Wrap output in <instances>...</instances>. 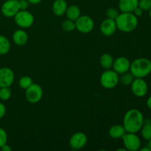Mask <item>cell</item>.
<instances>
[{
  "label": "cell",
  "mask_w": 151,
  "mask_h": 151,
  "mask_svg": "<svg viewBox=\"0 0 151 151\" xmlns=\"http://www.w3.org/2000/svg\"><path fill=\"white\" fill-rule=\"evenodd\" d=\"M102 86L106 89H112L115 88L119 83V75L111 69H105L100 78Z\"/></svg>",
  "instance_id": "4"
},
{
  "label": "cell",
  "mask_w": 151,
  "mask_h": 151,
  "mask_svg": "<svg viewBox=\"0 0 151 151\" xmlns=\"http://www.w3.org/2000/svg\"><path fill=\"white\" fill-rule=\"evenodd\" d=\"M15 1H19V0H15Z\"/></svg>",
  "instance_id": "39"
},
{
  "label": "cell",
  "mask_w": 151,
  "mask_h": 151,
  "mask_svg": "<svg viewBox=\"0 0 151 151\" xmlns=\"http://www.w3.org/2000/svg\"><path fill=\"white\" fill-rule=\"evenodd\" d=\"M7 134L4 129L0 128V148L4 145L7 144Z\"/></svg>",
  "instance_id": "29"
},
{
  "label": "cell",
  "mask_w": 151,
  "mask_h": 151,
  "mask_svg": "<svg viewBox=\"0 0 151 151\" xmlns=\"http://www.w3.org/2000/svg\"><path fill=\"white\" fill-rule=\"evenodd\" d=\"M66 18L70 20L75 21L81 16V9L78 6L75 5V4H72V5L69 6L66 9V11L65 13Z\"/></svg>",
  "instance_id": "19"
},
{
  "label": "cell",
  "mask_w": 151,
  "mask_h": 151,
  "mask_svg": "<svg viewBox=\"0 0 151 151\" xmlns=\"http://www.w3.org/2000/svg\"><path fill=\"white\" fill-rule=\"evenodd\" d=\"M122 142L126 150L137 151L139 150L141 147V139L135 133H128L122 137Z\"/></svg>",
  "instance_id": "6"
},
{
  "label": "cell",
  "mask_w": 151,
  "mask_h": 151,
  "mask_svg": "<svg viewBox=\"0 0 151 151\" xmlns=\"http://www.w3.org/2000/svg\"><path fill=\"white\" fill-rule=\"evenodd\" d=\"M94 22L90 16L83 15L81 16L75 21V27L81 33H89L93 30Z\"/></svg>",
  "instance_id": "8"
},
{
  "label": "cell",
  "mask_w": 151,
  "mask_h": 151,
  "mask_svg": "<svg viewBox=\"0 0 151 151\" xmlns=\"http://www.w3.org/2000/svg\"><path fill=\"white\" fill-rule=\"evenodd\" d=\"M19 4L20 10H27V8L29 7V4H30V3H29L27 0H19Z\"/></svg>",
  "instance_id": "30"
},
{
  "label": "cell",
  "mask_w": 151,
  "mask_h": 151,
  "mask_svg": "<svg viewBox=\"0 0 151 151\" xmlns=\"http://www.w3.org/2000/svg\"><path fill=\"white\" fill-rule=\"evenodd\" d=\"M88 139L83 132L75 133L69 139V146L72 150H80L83 148L86 145Z\"/></svg>",
  "instance_id": "11"
},
{
  "label": "cell",
  "mask_w": 151,
  "mask_h": 151,
  "mask_svg": "<svg viewBox=\"0 0 151 151\" xmlns=\"http://www.w3.org/2000/svg\"><path fill=\"white\" fill-rule=\"evenodd\" d=\"M146 104H147V108H148V109L151 111V96H150V97L147 98V102H146Z\"/></svg>",
  "instance_id": "34"
},
{
  "label": "cell",
  "mask_w": 151,
  "mask_h": 151,
  "mask_svg": "<svg viewBox=\"0 0 151 151\" xmlns=\"http://www.w3.org/2000/svg\"><path fill=\"white\" fill-rule=\"evenodd\" d=\"M130 72L135 78H144L151 73V60L146 58H139L131 63Z\"/></svg>",
  "instance_id": "3"
},
{
  "label": "cell",
  "mask_w": 151,
  "mask_h": 151,
  "mask_svg": "<svg viewBox=\"0 0 151 151\" xmlns=\"http://www.w3.org/2000/svg\"><path fill=\"white\" fill-rule=\"evenodd\" d=\"M11 97V91L9 87H1L0 88V100L7 101Z\"/></svg>",
  "instance_id": "26"
},
{
  "label": "cell",
  "mask_w": 151,
  "mask_h": 151,
  "mask_svg": "<svg viewBox=\"0 0 151 151\" xmlns=\"http://www.w3.org/2000/svg\"><path fill=\"white\" fill-rule=\"evenodd\" d=\"M115 22L118 29L124 32H130L138 26V18L133 13H122L118 15Z\"/></svg>",
  "instance_id": "2"
},
{
  "label": "cell",
  "mask_w": 151,
  "mask_h": 151,
  "mask_svg": "<svg viewBox=\"0 0 151 151\" xmlns=\"http://www.w3.org/2000/svg\"><path fill=\"white\" fill-rule=\"evenodd\" d=\"M13 41L16 45L24 46L27 43L28 35L24 29H17L13 34Z\"/></svg>",
  "instance_id": "17"
},
{
  "label": "cell",
  "mask_w": 151,
  "mask_h": 151,
  "mask_svg": "<svg viewBox=\"0 0 151 151\" xmlns=\"http://www.w3.org/2000/svg\"><path fill=\"white\" fill-rule=\"evenodd\" d=\"M131 88L133 94L138 97H145L148 91V86L144 78H134Z\"/></svg>",
  "instance_id": "9"
},
{
  "label": "cell",
  "mask_w": 151,
  "mask_h": 151,
  "mask_svg": "<svg viewBox=\"0 0 151 151\" xmlns=\"http://www.w3.org/2000/svg\"><path fill=\"white\" fill-rule=\"evenodd\" d=\"M114 60L111 55L104 53L100 58V64L104 69H110L113 66Z\"/></svg>",
  "instance_id": "21"
},
{
  "label": "cell",
  "mask_w": 151,
  "mask_h": 151,
  "mask_svg": "<svg viewBox=\"0 0 151 151\" xmlns=\"http://www.w3.org/2000/svg\"><path fill=\"white\" fill-rule=\"evenodd\" d=\"M134 77L132 74L130 72H125V73L122 74V76L119 78V83L122 84L123 86H131V84L132 83L133 81L134 80Z\"/></svg>",
  "instance_id": "23"
},
{
  "label": "cell",
  "mask_w": 151,
  "mask_h": 151,
  "mask_svg": "<svg viewBox=\"0 0 151 151\" xmlns=\"http://www.w3.org/2000/svg\"><path fill=\"white\" fill-rule=\"evenodd\" d=\"M0 149H1V150L2 151H11L12 150L11 147H10V145H7V144L4 145H3L2 147H1Z\"/></svg>",
  "instance_id": "33"
},
{
  "label": "cell",
  "mask_w": 151,
  "mask_h": 151,
  "mask_svg": "<svg viewBox=\"0 0 151 151\" xmlns=\"http://www.w3.org/2000/svg\"><path fill=\"white\" fill-rule=\"evenodd\" d=\"M147 146H148L149 147H150V150H151V139H150L148 140V145H147Z\"/></svg>",
  "instance_id": "37"
},
{
  "label": "cell",
  "mask_w": 151,
  "mask_h": 151,
  "mask_svg": "<svg viewBox=\"0 0 151 151\" xmlns=\"http://www.w3.org/2000/svg\"><path fill=\"white\" fill-rule=\"evenodd\" d=\"M32 83V78L28 76H23L19 79V86L22 89H27L29 86H30Z\"/></svg>",
  "instance_id": "24"
},
{
  "label": "cell",
  "mask_w": 151,
  "mask_h": 151,
  "mask_svg": "<svg viewBox=\"0 0 151 151\" xmlns=\"http://www.w3.org/2000/svg\"><path fill=\"white\" fill-rule=\"evenodd\" d=\"M143 13H144V11H143V10H142L139 7H137V8L134 10V12H133V13H134V14L135 15L137 18L140 17V16H142Z\"/></svg>",
  "instance_id": "32"
},
{
  "label": "cell",
  "mask_w": 151,
  "mask_h": 151,
  "mask_svg": "<svg viewBox=\"0 0 151 151\" xmlns=\"http://www.w3.org/2000/svg\"><path fill=\"white\" fill-rule=\"evenodd\" d=\"M43 97V89L40 85L32 83L25 89V98L29 103L35 104L38 103Z\"/></svg>",
  "instance_id": "7"
},
{
  "label": "cell",
  "mask_w": 151,
  "mask_h": 151,
  "mask_svg": "<svg viewBox=\"0 0 151 151\" xmlns=\"http://www.w3.org/2000/svg\"><path fill=\"white\" fill-rule=\"evenodd\" d=\"M119 14V11L116 8H114V7H109L106 10V16L109 19L115 20Z\"/></svg>",
  "instance_id": "28"
},
{
  "label": "cell",
  "mask_w": 151,
  "mask_h": 151,
  "mask_svg": "<svg viewBox=\"0 0 151 151\" xmlns=\"http://www.w3.org/2000/svg\"><path fill=\"white\" fill-rule=\"evenodd\" d=\"M20 10L19 1L7 0L2 4L1 7V13L5 17L13 18Z\"/></svg>",
  "instance_id": "10"
},
{
  "label": "cell",
  "mask_w": 151,
  "mask_h": 151,
  "mask_svg": "<svg viewBox=\"0 0 151 151\" xmlns=\"http://www.w3.org/2000/svg\"><path fill=\"white\" fill-rule=\"evenodd\" d=\"M149 16H150V18L151 19V9L149 10Z\"/></svg>",
  "instance_id": "38"
},
{
  "label": "cell",
  "mask_w": 151,
  "mask_h": 151,
  "mask_svg": "<svg viewBox=\"0 0 151 151\" xmlns=\"http://www.w3.org/2000/svg\"><path fill=\"white\" fill-rule=\"evenodd\" d=\"M141 135L144 139L148 141L151 139V119H144L142 126L140 129Z\"/></svg>",
  "instance_id": "20"
},
{
  "label": "cell",
  "mask_w": 151,
  "mask_h": 151,
  "mask_svg": "<svg viewBox=\"0 0 151 151\" xmlns=\"http://www.w3.org/2000/svg\"><path fill=\"white\" fill-rule=\"evenodd\" d=\"M126 134L125 128L123 125H112L109 130V137L112 139H122L125 134Z\"/></svg>",
  "instance_id": "18"
},
{
  "label": "cell",
  "mask_w": 151,
  "mask_h": 151,
  "mask_svg": "<svg viewBox=\"0 0 151 151\" xmlns=\"http://www.w3.org/2000/svg\"><path fill=\"white\" fill-rule=\"evenodd\" d=\"M139 150H141V151H151L150 149V147H149L148 146H147V147H142V148H141V147H140Z\"/></svg>",
  "instance_id": "36"
},
{
  "label": "cell",
  "mask_w": 151,
  "mask_h": 151,
  "mask_svg": "<svg viewBox=\"0 0 151 151\" xmlns=\"http://www.w3.org/2000/svg\"><path fill=\"white\" fill-rule=\"evenodd\" d=\"M116 29L117 27H116V22L114 19L107 18L103 20L100 24V31L105 36H111L116 32Z\"/></svg>",
  "instance_id": "14"
},
{
  "label": "cell",
  "mask_w": 151,
  "mask_h": 151,
  "mask_svg": "<svg viewBox=\"0 0 151 151\" xmlns=\"http://www.w3.org/2000/svg\"><path fill=\"white\" fill-rule=\"evenodd\" d=\"M139 0H119L118 7L122 13H133L138 7Z\"/></svg>",
  "instance_id": "15"
},
{
  "label": "cell",
  "mask_w": 151,
  "mask_h": 151,
  "mask_svg": "<svg viewBox=\"0 0 151 151\" xmlns=\"http://www.w3.org/2000/svg\"><path fill=\"white\" fill-rule=\"evenodd\" d=\"M14 72L10 68H0V88L10 87L14 81Z\"/></svg>",
  "instance_id": "13"
},
{
  "label": "cell",
  "mask_w": 151,
  "mask_h": 151,
  "mask_svg": "<svg viewBox=\"0 0 151 151\" xmlns=\"http://www.w3.org/2000/svg\"><path fill=\"white\" fill-rule=\"evenodd\" d=\"M62 28L66 32H72V31L75 30L76 29V27H75V22L70 20V19H66L62 23Z\"/></svg>",
  "instance_id": "25"
},
{
  "label": "cell",
  "mask_w": 151,
  "mask_h": 151,
  "mask_svg": "<svg viewBox=\"0 0 151 151\" xmlns=\"http://www.w3.org/2000/svg\"><path fill=\"white\" fill-rule=\"evenodd\" d=\"M67 3L65 0H55L52 5V10L56 16H62L67 9Z\"/></svg>",
  "instance_id": "16"
},
{
  "label": "cell",
  "mask_w": 151,
  "mask_h": 151,
  "mask_svg": "<svg viewBox=\"0 0 151 151\" xmlns=\"http://www.w3.org/2000/svg\"><path fill=\"white\" fill-rule=\"evenodd\" d=\"M6 114V107L3 103H0V119L4 116Z\"/></svg>",
  "instance_id": "31"
},
{
  "label": "cell",
  "mask_w": 151,
  "mask_h": 151,
  "mask_svg": "<svg viewBox=\"0 0 151 151\" xmlns=\"http://www.w3.org/2000/svg\"><path fill=\"white\" fill-rule=\"evenodd\" d=\"M144 116L139 110L132 109L125 113L123 118V127L128 133H135L140 131L144 122Z\"/></svg>",
  "instance_id": "1"
},
{
  "label": "cell",
  "mask_w": 151,
  "mask_h": 151,
  "mask_svg": "<svg viewBox=\"0 0 151 151\" xmlns=\"http://www.w3.org/2000/svg\"><path fill=\"white\" fill-rule=\"evenodd\" d=\"M13 18L16 24L22 29L30 27L34 23L33 15L27 10H20Z\"/></svg>",
  "instance_id": "5"
},
{
  "label": "cell",
  "mask_w": 151,
  "mask_h": 151,
  "mask_svg": "<svg viewBox=\"0 0 151 151\" xmlns=\"http://www.w3.org/2000/svg\"><path fill=\"white\" fill-rule=\"evenodd\" d=\"M130 66H131V62L129 59L124 56H121L114 60L112 68L113 70L115 71L118 75H122L125 72H129Z\"/></svg>",
  "instance_id": "12"
},
{
  "label": "cell",
  "mask_w": 151,
  "mask_h": 151,
  "mask_svg": "<svg viewBox=\"0 0 151 151\" xmlns=\"http://www.w3.org/2000/svg\"><path fill=\"white\" fill-rule=\"evenodd\" d=\"M10 43L4 35H0V55H5L10 51Z\"/></svg>",
  "instance_id": "22"
},
{
  "label": "cell",
  "mask_w": 151,
  "mask_h": 151,
  "mask_svg": "<svg viewBox=\"0 0 151 151\" xmlns=\"http://www.w3.org/2000/svg\"><path fill=\"white\" fill-rule=\"evenodd\" d=\"M27 1L32 4H39L42 0H27Z\"/></svg>",
  "instance_id": "35"
},
{
  "label": "cell",
  "mask_w": 151,
  "mask_h": 151,
  "mask_svg": "<svg viewBox=\"0 0 151 151\" xmlns=\"http://www.w3.org/2000/svg\"><path fill=\"white\" fill-rule=\"evenodd\" d=\"M138 7L143 11H149L151 9V0H139Z\"/></svg>",
  "instance_id": "27"
}]
</instances>
